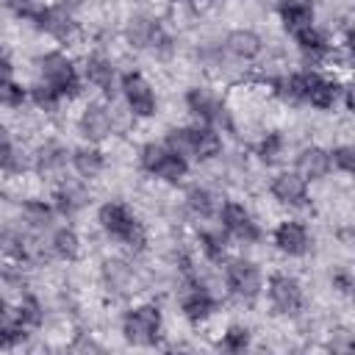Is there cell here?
Segmentation results:
<instances>
[{
  "label": "cell",
  "mask_w": 355,
  "mask_h": 355,
  "mask_svg": "<svg viewBox=\"0 0 355 355\" xmlns=\"http://www.w3.org/2000/svg\"><path fill=\"white\" fill-rule=\"evenodd\" d=\"M291 36H294V42H297L300 53H302L305 58H311V61L324 58V55H327V50H330L327 36H324V33H322L316 25H308V28H302V31L291 33Z\"/></svg>",
  "instance_id": "obj_20"
},
{
  "label": "cell",
  "mask_w": 355,
  "mask_h": 355,
  "mask_svg": "<svg viewBox=\"0 0 355 355\" xmlns=\"http://www.w3.org/2000/svg\"><path fill=\"white\" fill-rule=\"evenodd\" d=\"M219 222H222V227H225L230 236H236V239L244 241V244H252V241L261 239L258 222H255L252 214H250L241 202H236V200L222 202V208H219Z\"/></svg>",
  "instance_id": "obj_8"
},
{
  "label": "cell",
  "mask_w": 355,
  "mask_h": 355,
  "mask_svg": "<svg viewBox=\"0 0 355 355\" xmlns=\"http://www.w3.org/2000/svg\"><path fill=\"white\" fill-rule=\"evenodd\" d=\"M313 3L311 0H280L277 3V17L288 33H297L308 25H313Z\"/></svg>",
  "instance_id": "obj_16"
},
{
  "label": "cell",
  "mask_w": 355,
  "mask_h": 355,
  "mask_svg": "<svg viewBox=\"0 0 355 355\" xmlns=\"http://www.w3.org/2000/svg\"><path fill=\"white\" fill-rule=\"evenodd\" d=\"M69 161H72V169H75L80 178H86V180L97 178V175L103 172V166H105L103 153H100L97 147H89V144L75 147V150H72V155H69Z\"/></svg>",
  "instance_id": "obj_21"
},
{
  "label": "cell",
  "mask_w": 355,
  "mask_h": 355,
  "mask_svg": "<svg viewBox=\"0 0 355 355\" xmlns=\"http://www.w3.org/2000/svg\"><path fill=\"white\" fill-rule=\"evenodd\" d=\"M17 319L25 324V327H39L42 324V319H44V313H42V305H39V300L36 297H22V302L17 305Z\"/></svg>",
  "instance_id": "obj_30"
},
{
  "label": "cell",
  "mask_w": 355,
  "mask_h": 355,
  "mask_svg": "<svg viewBox=\"0 0 355 355\" xmlns=\"http://www.w3.org/2000/svg\"><path fill=\"white\" fill-rule=\"evenodd\" d=\"M269 194L291 208H305L308 205V180L300 172H277L269 183Z\"/></svg>",
  "instance_id": "obj_10"
},
{
  "label": "cell",
  "mask_w": 355,
  "mask_h": 355,
  "mask_svg": "<svg viewBox=\"0 0 355 355\" xmlns=\"http://www.w3.org/2000/svg\"><path fill=\"white\" fill-rule=\"evenodd\" d=\"M22 211H25L28 222H31V225H36V227L47 225V222H50V214H53L44 202H25V208H22Z\"/></svg>",
  "instance_id": "obj_35"
},
{
  "label": "cell",
  "mask_w": 355,
  "mask_h": 355,
  "mask_svg": "<svg viewBox=\"0 0 355 355\" xmlns=\"http://www.w3.org/2000/svg\"><path fill=\"white\" fill-rule=\"evenodd\" d=\"M200 250L205 252V258L211 263H222L227 255V241L219 230H202L200 233Z\"/></svg>",
  "instance_id": "obj_26"
},
{
  "label": "cell",
  "mask_w": 355,
  "mask_h": 355,
  "mask_svg": "<svg viewBox=\"0 0 355 355\" xmlns=\"http://www.w3.org/2000/svg\"><path fill=\"white\" fill-rule=\"evenodd\" d=\"M31 100H33V105L36 108H42V111H47V114H53L55 108H58V103L64 100L53 86H47L44 80L42 83H36V86H31Z\"/></svg>",
  "instance_id": "obj_27"
},
{
  "label": "cell",
  "mask_w": 355,
  "mask_h": 355,
  "mask_svg": "<svg viewBox=\"0 0 355 355\" xmlns=\"http://www.w3.org/2000/svg\"><path fill=\"white\" fill-rule=\"evenodd\" d=\"M302 80H305L302 103H311L313 108H322V111L336 105V100L341 94V86L336 80H330V78H324L319 72H302Z\"/></svg>",
  "instance_id": "obj_12"
},
{
  "label": "cell",
  "mask_w": 355,
  "mask_h": 355,
  "mask_svg": "<svg viewBox=\"0 0 355 355\" xmlns=\"http://www.w3.org/2000/svg\"><path fill=\"white\" fill-rule=\"evenodd\" d=\"M0 252L3 255H11V258H22L25 250H22V241L17 233H0Z\"/></svg>",
  "instance_id": "obj_36"
},
{
  "label": "cell",
  "mask_w": 355,
  "mask_h": 355,
  "mask_svg": "<svg viewBox=\"0 0 355 355\" xmlns=\"http://www.w3.org/2000/svg\"><path fill=\"white\" fill-rule=\"evenodd\" d=\"M53 252L64 261H78L80 255V239L72 227H58L53 233Z\"/></svg>",
  "instance_id": "obj_25"
},
{
  "label": "cell",
  "mask_w": 355,
  "mask_h": 355,
  "mask_svg": "<svg viewBox=\"0 0 355 355\" xmlns=\"http://www.w3.org/2000/svg\"><path fill=\"white\" fill-rule=\"evenodd\" d=\"M139 164H141L144 172H150V175H155L166 183H180L189 172V161L180 153L169 150L166 144H155V141H147L141 147Z\"/></svg>",
  "instance_id": "obj_3"
},
{
  "label": "cell",
  "mask_w": 355,
  "mask_h": 355,
  "mask_svg": "<svg viewBox=\"0 0 355 355\" xmlns=\"http://www.w3.org/2000/svg\"><path fill=\"white\" fill-rule=\"evenodd\" d=\"M3 58H6V55H3V47H0V61H3Z\"/></svg>",
  "instance_id": "obj_40"
},
{
  "label": "cell",
  "mask_w": 355,
  "mask_h": 355,
  "mask_svg": "<svg viewBox=\"0 0 355 355\" xmlns=\"http://www.w3.org/2000/svg\"><path fill=\"white\" fill-rule=\"evenodd\" d=\"M272 241H275V247H277L283 255H291V258H300V255H305V252L311 250L308 227H305L302 222H294V219L280 222V225L275 227V233H272Z\"/></svg>",
  "instance_id": "obj_11"
},
{
  "label": "cell",
  "mask_w": 355,
  "mask_h": 355,
  "mask_svg": "<svg viewBox=\"0 0 355 355\" xmlns=\"http://www.w3.org/2000/svg\"><path fill=\"white\" fill-rule=\"evenodd\" d=\"M333 288L341 291V294H349V288H352V275H349L347 269L336 272V275H333Z\"/></svg>",
  "instance_id": "obj_38"
},
{
  "label": "cell",
  "mask_w": 355,
  "mask_h": 355,
  "mask_svg": "<svg viewBox=\"0 0 355 355\" xmlns=\"http://www.w3.org/2000/svg\"><path fill=\"white\" fill-rule=\"evenodd\" d=\"M78 125H80V133H83L89 141H103V139H108L111 130H114V119H111V114H108V108H105L103 103H89V105L83 108Z\"/></svg>",
  "instance_id": "obj_15"
},
{
  "label": "cell",
  "mask_w": 355,
  "mask_h": 355,
  "mask_svg": "<svg viewBox=\"0 0 355 355\" xmlns=\"http://www.w3.org/2000/svg\"><path fill=\"white\" fill-rule=\"evenodd\" d=\"M225 47H227L230 55H236V58H241V61H252V58L261 55L263 42H261V36H258L255 31H250V28H236V31H230V33L225 36Z\"/></svg>",
  "instance_id": "obj_17"
},
{
  "label": "cell",
  "mask_w": 355,
  "mask_h": 355,
  "mask_svg": "<svg viewBox=\"0 0 355 355\" xmlns=\"http://www.w3.org/2000/svg\"><path fill=\"white\" fill-rule=\"evenodd\" d=\"M266 294H269V302L277 313H297L302 308V286L297 277L291 275H283V272H275L266 283Z\"/></svg>",
  "instance_id": "obj_9"
},
{
  "label": "cell",
  "mask_w": 355,
  "mask_h": 355,
  "mask_svg": "<svg viewBox=\"0 0 355 355\" xmlns=\"http://www.w3.org/2000/svg\"><path fill=\"white\" fill-rule=\"evenodd\" d=\"M36 161H39V166H42V169H58V166H64V164H67V150H64V147H58L55 141H47V144H42V147H39Z\"/></svg>",
  "instance_id": "obj_29"
},
{
  "label": "cell",
  "mask_w": 355,
  "mask_h": 355,
  "mask_svg": "<svg viewBox=\"0 0 355 355\" xmlns=\"http://www.w3.org/2000/svg\"><path fill=\"white\" fill-rule=\"evenodd\" d=\"M39 69H42V80L47 86H53L61 97H75L80 92V75L64 53H58V50L44 53L39 58Z\"/></svg>",
  "instance_id": "obj_5"
},
{
  "label": "cell",
  "mask_w": 355,
  "mask_h": 355,
  "mask_svg": "<svg viewBox=\"0 0 355 355\" xmlns=\"http://www.w3.org/2000/svg\"><path fill=\"white\" fill-rule=\"evenodd\" d=\"M250 347V330L244 324H230L222 336V349L227 352H244Z\"/></svg>",
  "instance_id": "obj_31"
},
{
  "label": "cell",
  "mask_w": 355,
  "mask_h": 355,
  "mask_svg": "<svg viewBox=\"0 0 355 355\" xmlns=\"http://www.w3.org/2000/svg\"><path fill=\"white\" fill-rule=\"evenodd\" d=\"M14 153V144H11V136H8V128L0 122V166L8 161V155Z\"/></svg>",
  "instance_id": "obj_37"
},
{
  "label": "cell",
  "mask_w": 355,
  "mask_h": 355,
  "mask_svg": "<svg viewBox=\"0 0 355 355\" xmlns=\"http://www.w3.org/2000/svg\"><path fill=\"white\" fill-rule=\"evenodd\" d=\"M327 153H330V169H338L344 175L352 172V166H355V150L349 144H338V147H333Z\"/></svg>",
  "instance_id": "obj_32"
},
{
  "label": "cell",
  "mask_w": 355,
  "mask_h": 355,
  "mask_svg": "<svg viewBox=\"0 0 355 355\" xmlns=\"http://www.w3.org/2000/svg\"><path fill=\"white\" fill-rule=\"evenodd\" d=\"M225 283H227V288H230L233 297L247 300V302H252L261 294V288H263L261 269L252 261H247V258L227 261V266H225Z\"/></svg>",
  "instance_id": "obj_6"
},
{
  "label": "cell",
  "mask_w": 355,
  "mask_h": 355,
  "mask_svg": "<svg viewBox=\"0 0 355 355\" xmlns=\"http://www.w3.org/2000/svg\"><path fill=\"white\" fill-rule=\"evenodd\" d=\"M31 3H33V0H11V6H17V8L25 11V14H28V6H31Z\"/></svg>",
  "instance_id": "obj_39"
},
{
  "label": "cell",
  "mask_w": 355,
  "mask_h": 355,
  "mask_svg": "<svg viewBox=\"0 0 355 355\" xmlns=\"http://www.w3.org/2000/svg\"><path fill=\"white\" fill-rule=\"evenodd\" d=\"M31 17H33V22H36L44 33H50V36H53V39H58V42L69 39V36H72V31H75L72 11H67L64 6H47V8L33 11Z\"/></svg>",
  "instance_id": "obj_13"
},
{
  "label": "cell",
  "mask_w": 355,
  "mask_h": 355,
  "mask_svg": "<svg viewBox=\"0 0 355 355\" xmlns=\"http://www.w3.org/2000/svg\"><path fill=\"white\" fill-rule=\"evenodd\" d=\"M214 308H216V302H214V297L202 286H191V291H186L183 300H180V311H183V316L191 324L205 322L214 313Z\"/></svg>",
  "instance_id": "obj_19"
},
{
  "label": "cell",
  "mask_w": 355,
  "mask_h": 355,
  "mask_svg": "<svg viewBox=\"0 0 355 355\" xmlns=\"http://www.w3.org/2000/svg\"><path fill=\"white\" fill-rule=\"evenodd\" d=\"M166 147L180 153L183 158L191 155L197 161H211L222 153V136L211 125H194V128H172L166 133Z\"/></svg>",
  "instance_id": "obj_2"
},
{
  "label": "cell",
  "mask_w": 355,
  "mask_h": 355,
  "mask_svg": "<svg viewBox=\"0 0 355 355\" xmlns=\"http://www.w3.org/2000/svg\"><path fill=\"white\" fill-rule=\"evenodd\" d=\"M294 172H300L305 180H319V178H324V175L330 172V153H327L324 147H316V144L302 147L300 155H297V169H294Z\"/></svg>",
  "instance_id": "obj_18"
},
{
  "label": "cell",
  "mask_w": 355,
  "mask_h": 355,
  "mask_svg": "<svg viewBox=\"0 0 355 355\" xmlns=\"http://www.w3.org/2000/svg\"><path fill=\"white\" fill-rule=\"evenodd\" d=\"M83 78H86L92 86H97V89H103V92H111L114 67H111V61H108L105 55H89L86 64H83Z\"/></svg>",
  "instance_id": "obj_22"
},
{
  "label": "cell",
  "mask_w": 355,
  "mask_h": 355,
  "mask_svg": "<svg viewBox=\"0 0 355 355\" xmlns=\"http://www.w3.org/2000/svg\"><path fill=\"white\" fill-rule=\"evenodd\" d=\"M22 100H25V89H22L19 83H14L11 78H8V80H0V103H3V105L17 108Z\"/></svg>",
  "instance_id": "obj_34"
},
{
  "label": "cell",
  "mask_w": 355,
  "mask_h": 355,
  "mask_svg": "<svg viewBox=\"0 0 355 355\" xmlns=\"http://www.w3.org/2000/svg\"><path fill=\"white\" fill-rule=\"evenodd\" d=\"M186 108L202 122V125H214V122H219L222 119V103H219V97L211 92V89H205V86H191L189 92H186Z\"/></svg>",
  "instance_id": "obj_14"
},
{
  "label": "cell",
  "mask_w": 355,
  "mask_h": 355,
  "mask_svg": "<svg viewBox=\"0 0 355 355\" xmlns=\"http://www.w3.org/2000/svg\"><path fill=\"white\" fill-rule=\"evenodd\" d=\"M122 94H125V103H128L133 116L147 119V116L155 114L158 100H155V92H153L150 80L141 72H125L122 75Z\"/></svg>",
  "instance_id": "obj_7"
},
{
  "label": "cell",
  "mask_w": 355,
  "mask_h": 355,
  "mask_svg": "<svg viewBox=\"0 0 355 355\" xmlns=\"http://www.w3.org/2000/svg\"><path fill=\"white\" fill-rule=\"evenodd\" d=\"M161 33L164 31L158 28V22H153L147 17H136L128 25V42L133 47H155V42L161 39Z\"/></svg>",
  "instance_id": "obj_23"
},
{
  "label": "cell",
  "mask_w": 355,
  "mask_h": 355,
  "mask_svg": "<svg viewBox=\"0 0 355 355\" xmlns=\"http://www.w3.org/2000/svg\"><path fill=\"white\" fill-rule=\"evenodd\" d=\"M97 222H100V227L108 236H114L116 241L128 244L130 250H144L147 230H144V225L133 216V211L125 202H114V200L103 202L100 211H97Z\"/></svg>",
  "instance_id": "obj_1"
},
{
  "label": "cell",
  "mask_w": 355,
  "mask_h": 355,
  "mask_svg": "<svg viewBox=\"0 0 355 355\" xmlns=\"http://www.w3.org/2000/svg\"><path fill=\"white\" fill-rule=\"evenodd\" d=\"M186 205H189L191 214H197V216H202V219H208V216L216 214V197H214L205 186H191V189L186 191Z\"/></svg>",
  "instance_id": "obj_24"
},
{
  "label": "cell",
  "mask_w": 355,
  "mask_h": 355,
  "mask_svg": "<svg viewBox=\"0 0 355 355\" xmlns=\"http://www.w3.org/2000/svg\"><path fill=\"white\" fill-rule=\"evenodd\" d=\"M283 150V136L280 133H266V139L258 144V158L263 164H272Z\"/></svg>",
  "instance_id": "obj_33"
},
{
  "label": "cell",
  "mask_w": 355,
  "mask_h": 355,
  "mask_svg": "<svg viewBox=\"0 0 355 355\" xmlns=\"http://www.w3.org/2000/svg\"><path fill=\"white\" fill-rule=\"evenodd\" d=\"M161 308L147 302V305H136L122 316V336L125 341L136 344V347H153L161 338Z\"/></svg>",
  "instance_id": "obj_4"
},
{
  "label": "cell",
  "mask_w": 355,
  "mask_h": 355,
  "mask_svg": "<svg viewBox=\"0 0 355 355\" xmlns=\"http://www.w3.org/2000/svg\"><path fill=\"white\" fill-rule=\"evenodd\" d=\"M53 205H55V211H58V214L69 216V214H75V211L83 205V191H78V189H72V186L58 189V191H55V197H53Z\"/></svg>",
  "instance_id": "obj_28"
}]
</instances>
